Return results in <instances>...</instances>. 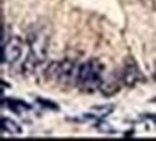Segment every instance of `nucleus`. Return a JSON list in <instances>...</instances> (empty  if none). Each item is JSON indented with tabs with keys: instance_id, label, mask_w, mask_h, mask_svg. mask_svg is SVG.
<instances>
[{
	"instance_id": "nucleus-1",
	"label": "nucleus",
	"mask_w": 156,
	"mask_h": 141,
	"mask_svg": "<svg viewBox=\"0 0 156 141\" xmlns=\"http://www.w3.org/2000/svg\"><path fill=\"white\" fill-rule=\"evenodd\" d=\"M103 79H104L103 63L98 59H90L80 65L77 88H80L85 94H93L95 91H100Z\"/></svg>"
},
{
	"instance_id": "nucleus-2",
	"label": "nucleus",
	"mask_w": 156,
	"mask_h": 141,
	"mask_svg": "<svg viewBox=\"0 0 156 141\" xmlns=\"http://www.w3.org/2000/svg\"><path fill=\"white\" fill-rule=\"evenodd\" d=\"M80 66L71 59H64L59 62H51L44 71L45 79L48 82L61 84L62 86H77V78Z\"/></svg>"
},
{
	"instance_id": "nucleus-3",
	"label": "nucleus",
	"mask_w": 156,
	"mask_h": 141,
	"mask_svg": "<svg viewBox=\"0 0 156 141\" xmlns=\"http://www.w3.org/2000/svg\"><path fill=\"white\" fill-rule=\"evenodd\" d=\"M28 42H29L28 58H30L34 62L41 65L46 59V55H48L49 29L44 26V25H35L32 29H29Z\"/></svg>"
},
{
	"instance_id": "nucleus-4",
	"label": "nucleus",
	"mask_w": 156,
	"mask_h": 141,
	"mask_svg": "<svg viewBox=\"0 0 156 141\" xmlns=\"http://www.w3.org/2000/svg\"><path fill=\"white\" fill-rule=\"evenodd\" d=\"M122 82L127 88H134L143 81V73L140 71L137 62L132 56H127L124 59V65L122 69Z\"/></svg>"
},
{
	"instance_id": "nucleus-5",
	"label": "nucleus",
	"mask_w": 156,
	"mask_h": 141,
	"mask_svg": "<svg viewBox=\"0 0 156 141\" xmlns=\"http://www.w3.org/2000/svg\"><path fill=\"white\" fill-rule=\"evenodd\" d=\"M23 52V40L19 36H12L10 40L2 46V61L5 65H15Z\"/></svg>"
},
{
	"instance_id": "nucleus-6",
	"label": "nucleus",
	"mask_w": 156,
	"mask_h": 141,
	"mask_svg": "<svg viewBox=\"0 0 156 141\" xmlns=\"http://www.w3.org/2000/svg\"><path fill=\"white\" fill-rule=\"evenodd\" d=\"M122 76H114V75H110V76H104L103 82H101L100 86V92L104 96H113L116 95L117 92L122 88Z\"/></svg>"
},
{
	"instance_id": "nucleus-7",
	"label": "nucleus",
	"mask_w": 156,
	"mask_h": 141,
	"mask_svg": "<svg viewBox=\"0 0 156 141\" xmlns=\"http://www.w3.org/2000/svg\"><path fill=\"white\" fill-rule=\"evenodd\" d=\"M2 131L7 133L9 136H20L22 134V127L16 121L10 118H2Z\"/></svg>"
},
{
	"instance_id": "nucleus-8",
	"label": "nucleus",
	"mask_w": 156,
	"mask_h": 141,
	"mask_svg": "<svg viewBox=\"0 0 156 141\" xmlns=\"http://www.w3.org/2000/svg\"><path fill=\"white\" fill-rule=\"evenodd\" d=\"M6 104H7V108L12 109L16 115H22L25 111H29L30 107H29L26 102H23L22 99H6Z\"/></svg>"
},
{
	"instance_id": "nucleus-9",
	"label": "nucleus",
	"mask_w": 156,
	"mask_h": 141,
	"mask_svg": "<svg viewBox=\"0 0 156 141\" xmlns=\"http://www.w3.org/2000/svg\"><path fill=\"white\" fill-rule=\"evenodd\" d=\"M113 109H114V107L113 105H101V107H93V109H91V117L93 118H106V117H108L110 114L113 112Z\"/></svg>"
},
{
	"instance_id": "nucleus-10",
	"label": "nucleus",
	"mask_w": 156,
	"mask_h": 141,
	"mask_svg": "<svg viewBox=\"0 0 156 141\" xmlns=\"http://www.w3.org/2000/svg\"><path fill=\"white\" fill-rule=\"evenodd\" d=\"M95 128L100 131V133H103V134H114V133H116V130L112 127V124L106 123L103 118L97 119V123H95Z\"/></svg>"
},
{
	"instance_id": "nucleus-11",
	"label": "nucleus",
	"mask_w": 156,
	"mask_h": 141,
	"mask_svg": "<svg viewBox=\"0 0 156 141\" xmlns=\"http://www.w3.org/2000/svg\"><path fill=\"white\" fill-rule=\"evenodd\" d=\"M38 104H39V105H42V107L51 108V109H55V111H58V109H59V107L56 105L55 102L49 101V99H44V98H38Z\"/></svg>"
},
{
	"instance_id": "nucleus-12",
	"label": "nucleus",
	"mask_w": 156,
	"mask_h": 141,
	"mask_svg": "<svg viewBox=\"0 0 156 141\" xmlns=\"http://www.w3.org/2000/svg\"><path fill=\"white\" fill-rule=\"evenodd\" d=\"M142 5L145 6V7H147V9H151V10H155L156 7V0H139Z\"/></svg>"
},
{
	"instance_id": "nucleus-13",
	"label": "nucleus",
	"mask_w": 156,
	"mask_h": 141,
	"mask_svg": "<svg viewBox=\"0 0 156 141\" xmlns=\"http://www.w3.org/2000/svg\"><path fill=\"white\" fill-rule=\"evenodd\" d=\"M153 79L156 82V59H155V66H153Z\"/></svg>"
},
{
	"instance_id": "nucleus-14",
	"label": "nucleus",
	"mask_w": 156,
	"mask_h": 141,
	"mask_svg": "<svg viewBox=\"0 0 156 141\" xmlns=\"http://www.w3.org/2000/svg\"><path fill=\"white\" fill-rule=\"evenodd\" d=\"M152 102H156V98H153V99H152Z\"/></svg>"
}]
</instances>
